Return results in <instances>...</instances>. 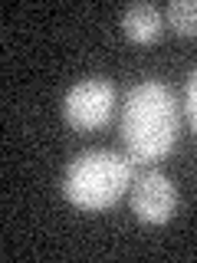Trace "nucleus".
Instances as JSON below:
<instances>
[{"label": "nucleus", "instance_id": "nucleus-5", "mask_svg": "<svg viewBox=\"0 0 197 263\" xmlns=\"http://www.w3.org/2000/svg\"><path fill=\"white\" fill-rule=\"evenodd\" d=\"M122 30L131 43H154L164 30V13L154 4H131L122 13Z\"/></svg>", "mask_w": 197, "mask_h": 263}, {"label": "nucleus", "instance_id": "nucleus-7", "mask_svg": "<svg viewBox=\"0 0 197 263\" xmlns=\"http://www.w3.org/2000/svg\"><path fill=\"white\" fill-rule=\"evenodd\" d=\"M184 109H187V119H191V125H194V132H197V69L191 72V79H187Z\"/></svg>", "mask_w": 197, "mask_h": 263}, {"label": "nucleus", "instance_id": "nucleus-4", "mask_svg": "<svg viewBox=\"0 0 197 263\" xmlns=\"http://www.w3.org/2000/svg\"><path fill=\"white\" fill-rule=\"evenodd\" d=\"M131 211L145 224H164L178 211V187L161 171H142L131 181Z\"/></svg>", "mask_w": 197, "mask_h": 263}, {"label": "nucleus", "instance_id": "nucleus-1", "mask_svg": "<svg viewBox=\"0 0 197 263\" xmlns=\"http://www.w3.org/2000/svg\"><path fill=\"white\" fill-rule=\"evenodd\" d=\"M119 132L128 158H138L142 164L161 161L181 135V105L171 86L158 79L135 82L122 102Z\"/></svg>", "mask_w": 197, "mask_h": 263}, {"label": "nucleus", "instance_id": "nucleus-2", "mask_svg": "<svg viewBox=\"0 0 197 263\" xmlns=\"http://www.w3.org/2000/svg\"><path fill=\"white\" fill-rule=\"evenodd\" d=\"M131 181H135V168L128 155H119L112 148H86L66 164L63 194L79 211H105L119 204Z\"/></svg>", "mask_w": 197, "mask_h": 263}, {"label": "nucleus", "instance_id": "nucleus-3", "mask_svg": "<svg viewBox=\"0 0 197 263\" xmlns=\"http://www.w3.org/2000/svg\"><path fill=\"white\" fill-rule=\"evenodd\" d=\"M115 102H119L115 82L105 76H89L69 86V92L63 96V119L76 132H92L112 119Z\"/></svg>", "mask_w": 197, "mask_h": 263}, {"label": "nucleus", "instance_id": "nucleus-6", "mask_svg": "<svg viewBox=\"0 0 197 263\" xmlns=\"http://www.w3.org/2000/svg\"><path fill=\"white\" fill-rule=\"evenodd\" d=\"M164 20H168L178 33L194 36V33H197V0H171Z\"/></svg>", "mask_w": 197, "mask_h": 263}]
</instances>
